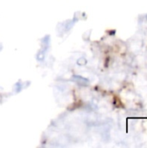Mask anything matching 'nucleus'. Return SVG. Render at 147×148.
Here are the masks:
<instances>
[]
</instances>
